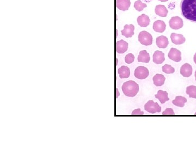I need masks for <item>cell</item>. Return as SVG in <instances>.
Masks as SVG:
<instances>
[{
    "mask_svg": "<svg viewBox=\"0 0 196 147\" xmlns=\"http://www.w3.org/2000/svg\"><path fill=\"white\" fill-rule=\"evenodd\" d=\"M180 9L185 19L196 23V0H182Z\"/></svg>",
    "mask_w": 196,
    "mask_h": 147,
    "instance_id": "1",
    "label": "cell"
},
{
    "mask_svg": "<svg viewBox=\"0 0 196 147\" xmlns=\"http://www.w3.org/2000/svg\"><path fill=\"white\" fill-rule=\"evenodd\" d=\"M122 89L124 95L134 97L139 91V86L135 81H126L122 85Z\"/></svg>",
    "mask_w": 196,
    "mask_h": 147,
    "instance_id": "2",
    "label": "cell"
},
{
    "mask_svg": "<svg viewBox=\"0 0 196 147\" xmlns=\"http://www.w3.org/2000/svg\"><path fill=\"white\" fill-rule=\"evenodd\" d=\"M138 41L144 45H151L153 43V37L148 32L143 31L139 33Z\"/></svg>",
    "mask_w": 196,
    "mask_h": 147,
    "instance_id": "3",
    "label": "cell"
},
{
    "mask_svg": "<svg viewBox=\"0 0 196 147\" xmlns=\"http://www.w3.org/2000/svg\"><path fill=\"white\" fill-rule=\"evenodd\" d=\"M145 110L150 113L155 114L156 112H161V108L157 102H154L153 100H149L145 104Z\"/></svg>",
    "mask_w": 196,
    "mask_h": 147,
    "instance_id": "4",
    "label": "cell"
},
{
    "mask_svg": "<svg viewBox=\"0 0 196 147\" xmlns=\"http://www.w3.org/2000/svg\"><path fill=\"white\" fill-rule=\"evenodd\" d=\"M149 74L148 69L145 66H139L134 71V76L137 79L143 80L147 78Z\"/></svg>",
    "mask_w": 196,
    "mask_h": 147,
    "instance_id": "5",
    "label": "cell"
},
{
    "mask_svg": "<svg viewBox=\"0 0 196 147\" xmlns=\"http://www.w3.org/2000/svg\"><path fill=\"white\" fill-rule=\"evenodd\" d=\"M184 23L181 18L176 16L172 18L169 20V26L173 29H179L183 27Z\"/></svg>",
    "mask_w": 196,
    "mask_h": 147,
    "instance_id": "6",
    "label": "cell"
},
{
    "mask_svg": "<svg viewBox=\"0 0 196 147\" xmlns=\"http://www.w3.org/2000/svg\"><path fill=\"white\" fill-rule=\"evenodd\" d=\"M168 58L176 62H179L182 60V52L176 48H171L169 51Z\"/></svg>",
    "mask_w": 196,
    "mask_h": 147,
    "instance_id": "7",
    "label": "cell"
},
{
    "mask_svg": "<svg viewBox=\"0 0 196 147\" xmlns=\"http://www.w3.org/2000/svg\"><path fill=\"white\" fill-rule=\"evenodd\" d=\"M128 43L124 40L116 42V51L118 54H124L128 50Z\"/></svg>",
    "mask_w": 196,
    "mask_h": 147,
    "instance_id": "8",
    "label": "cell"
},
{
    "mask_svg": "<svg viewBox=\"0 0 196 147\" xmlns=\"http://www.w3.org/2000/svg\"><path fill=\"white\" fill-rule=\"evenodd\" d=\"M135 26L134 25H125L124 26V29L121 31L123 35L126 38L132 37L134 34Z\"/></svg>",
    "mask_w": 196,
    "mask_h": 147,
    "instance_id": "9",
    "label": "cell"
},
{
    "mask_svg": "<svg viewBox=\"0 0 196 147\" xmlns=\"http://www.w3.org/2000/svg\"><path fill=\"white\" fill-rule=\"evenodd\" d=\"M130 5V0H116V7L120 11H128Z\"/></svg>",
    "mask_w": 196,
    "mask_h": 147,
    "instance_id": "10",
    "label": "cell"
},
{
    "mask_svg": "<svg viewBox=\"0 0 196 147\" xmlns=\"http://www.w3.org/2000/svg\"><path fill=\"white\" fill-rule=\"evenodd\" d=\"M172 42L176 45H181L185 42V38L180 34L172 33L171 35Z\"/></svg>",
    "mask_w": 196,
    "mask_h": 147,
    "instance_id": "11",
    "label": "cell"
},
{
    "mask_svg": "<svg viewBox=\"0 0 196 147\" xmlns=\"http://www.w3.org/2000/svg\"><path fill=\"white\" fill-rule=\"evenodd\" d=\"M180 74L185 77H190L192 74V66L188 63H185L182 66L180 69Z\"/></svg>",
    "mask_w": 196,
    "mask_h": 147,
    "instance_id": "12",
    "label": "cell"
},
{
    "mask_svg": "<svg viewBox=\"0 0 196 147\" xmlns=\"http://www.w3.org/2000/svg\"><path fill=\"white\" fill-rule=\"evenodd\" d=\"M165 60V54L162 51L157 50L153 55V62L155 64H162Z\"/></svg>",
    "mask_w": 196,
    "mask_h": 147,
    "instance_id": "13",
    "label": "cell"
},
{
    "mask_svg": "<svg viewBox=\"0 0 196 147\" xmlns=\"http://www.w3.org/2000/svg\"><path fill=\"white\" fill-rule=\"evenodd\" d=\"M137 23L138 25L141 27H146L149 25L151 20L148 16L143 14L137 18Z\"/></svg>",
    "mask_w": 196,
    "mask_h": 147,
    "instance_id": "14",
    "label": "cell"
},
{
    "mask_svg": "<svg viewBox=\"0 0 196 147\" xmlns=\"http://www.w3.org/2000/svg\"><path fill=\"white\" fill-rule=\"evenodd\" d=\"M166 25L162 20H157L153 24V29L156 32L162 33L165 31Z\"/></svg>",
    "mask_w": 196,
    "mask_h": 147,
    "instance_id": "15",
    "label": "cell"
},
{
    "mask_svg": "<svg viewBox=\"0 0 196 147\" xmlns=\"http://www.w3.org/2000/svg\"><path fill=\"white\" fill-rule=\"evenodd\" d=\"M156 43L159 48L160 49H165L167 47L169 44L168 39L166 36L161 35L157 38L156 40Z\"/></svg>",
    "mask_w": 196,
    "mask_h": 147,
    "instance_id": "16",
    "label": "cell"
},
{
    "mask_svg": "<svg viewBox=\"0 0 196 147\" xmlns=\"http://www.w3.org/2000/svg\"><path fill=\"white\" fill-rule=\"evenodd\" d=\"M137 60L139 62L148 63L151 60V57L146 50H142L139 53Z\"/></svg>",
    "mask_w": 196,
    "mask_h": 147,
    "instance_id": "17",
    "label": "cell"
},
{
    "mask_svg": "<svg viewBox=\"0 0 196 147\" xmlns=\"http://www.w3.org/2000/svg\"><path fill=\"white\" fill-rule=\"evenodd\" d=\"M168 94L167 92L159 90L157 92V94L155 95V97L159 100L161 104H164L165 102L169 100V98L168 97Z\"/></svg>",
    "mask_w": 196,
    "mask_h": 147,
    "instance_id": "18",
    "label": "cell"
},
{
    "mask_svg": "<svg viewBox=\"0 0 196 147\" xmlns=\"http://www.w3.org/2000/svg\"><path fill=\"white\" fill-rule=\"evenodd\" d=\"M165 80V77L163 75L158 74L155 75V76L153 77V79L154 84L157 87H160L164 85Z\"/></svg>",
    "mask_w": 196,
    "mask_h": 147,
    "instance_id": "19",
    "label": "cell"
},
{
    "mask_svg": "<svg viewBox=\"0 0 196 147\" xmlns=\"http://www.w3.org/2000/svg\"><path fill=\"white\" fill-rule=\"evenodd\" d=\"M156 14L161 17H167L168 10L164 5H157L155 9Z\"/></svg>",
    "mask_w": 196,
    "mask_h": 147,
    "instance_id": "20",
    "label": "cell"
},
{
    "mask_svg": "<svg viewBox=\"0 0 196 147\" xmlns=\"http://www.w3.org/2000/svg\"><path fill=\"white\" fill-rule=\"evenodd\" d=\"M118 73L119 75L120 79L128 78L130 76V71L128 66H122L118 70Z\"/></svg>",
    "mask_w": 196,
    "mask_h": 147,
    "instance_id": "21",
    "label": "cell"
},
{
    "mask_svg": "<svg viewBox=\"0 0 196 147\" xmlns=\"http://www.w3.org/2000/svg\"><path fill=\"white\" fill-rule=\"evenodd\" d=\"M186 102H187V99L185 97H183L182 96H177L176 99L173 100L172 103L176 106L183 108Z\"/></svg>",
    "mask_w": 196,
    "mask_h": 147,
    "instance_id": "22",
    "label": "cell"
},
{
    "mask_svg": "<svg viewBox=\"0 0 196 147\" xmlns=\"http://www.w3.org/2000/svg\"><path fill=\"white\" fill-rule=\"evenodd\" d=\"M186 93L189 97L196 99V86H190L186 88Z\"/></svg>",
    "mask_w": 196,
    "mask_h": 147,
    "instance_id": "23",
    "label": "cell"
},
{
    "mask_svg": "<svg viewBox=\"0 0 196 147\" xmlns=\"http://www.w3.org/2000/svg\"><path fill=\"white\" fill-rule=\"evenodd\" d=\"M147 4L143 3L140 0H137L134 3V8L136 10L139 12H141L143 10V9L147 7Z\"/></svg>",
    "mask_w": 196,
    "mask_h": 147,
    "instance_id": "24",
    "label": "cell"
},
{
    "mask_svg": "<svg viewBox=\"0 0 196 147\" xmlns=\"http://www.w3.org/2000/svg\"><path fill=\"white\" fill-rule=\"evenodd\" d=\"M162 71L166 74H173V73H174L175 69L171 66L166 64L165 65H164L162 66Z\"/></svg>",
    "mask_w": 196,
    "mask_h": 147,
    "instance_id": "25",
    "label": "cell"
},
{
    "mask_svg": "<svg viewBox=\"0 0 196 147\" xmlns=\"http://www.w3.org/2000/svg\"><path fill=\"white\" fill-rule=\"evenodd\" d=\"M135 56L132 54H129L125 57V62L127 64H131L134 62Z\"/></svg>",
    "mask_w": 196,
    "mask_h": 147,
    "instance_id": "26",
    "label": "cell"
},
{
    "mask_svg": "<svg viewBox=\"0 0 196 147\" xmlns=\"http://www.w3.org/2000/svg\"><path fill=\"white\" fill-rule=\"evenodd\" d=\"M163 115H174V112L172 108H167V109L162 112Z\"/></svg>",
    "mask_w": 196,
    "mask_h": 147,
    "instance_id": "27",
    "label": "cell"
},
{
    "mask_svg": "<svg viewBox=\"0 0 196 147\" xmlns=\"http://www.w3.org/2000/svg\"><path fill=\"white\" fill-rule=\"evenodd\" d=\"M132 115H143L144 114V112H142L140 111V108H137L132 111Z\"/></svg>",
    "mask_w": 196,
    "mask_h": 147,
    "instance_id": "28",
    "label": "cell"
},
{
    "mask_svg": "<svg viewBox=\"0 0 196 147\" xmlns=\"http://www.w3.org/2000/svg\"><path fill=\"white\" fill-rule=\"evenodd\" d=\"M193 60H194V62L195 63V64H196V53L193 57Z\"/></svg>",
    "mask_w": 196,
    "mask_h": 147,
    "instance_id": "29",
    "label": "cell"
},
{
    "mask_svg": "<svg viewBox=\"0 0 196 147\" xmlns=\"http://www.w3.org/2000/svg\"><path fill=\"white\" fill-rule=\"evenodd\" d=\"M159 1H161V2H167L168 0H159Z\"/></svg>",
    "mask_w": 196,
    "mask_h": 147,
    "instance_id": "30",
    "label": "cell"
},
{
    "mask_svg": "<svg viewBox=\"0 0 196 147\" xmlns=\"http://www.w3.org/2000/svg\"><path fill=\"white\" fill-rule=\"evenodd\" d=\"M195 77H196V71H195Z\"/></svg>",
    "mask_w": 196,
    "mask_h": 147,
    "instance_id": "31",
    "label": "cell"
},
{
    "mask_svg": "<svg viewBox=\"0 0 196 147\" xmlns=\"http://www.w3.org/2000/svg\"><path fill=\"white\" fill-rule=\"evenodd\" d=\"M195 114H196V113H195Z\"/></svg>",
    "mask_w": 196,
    "mask_h": 147,
    "instance_id": "32",
    "label": "cell"
}]
</instances>
